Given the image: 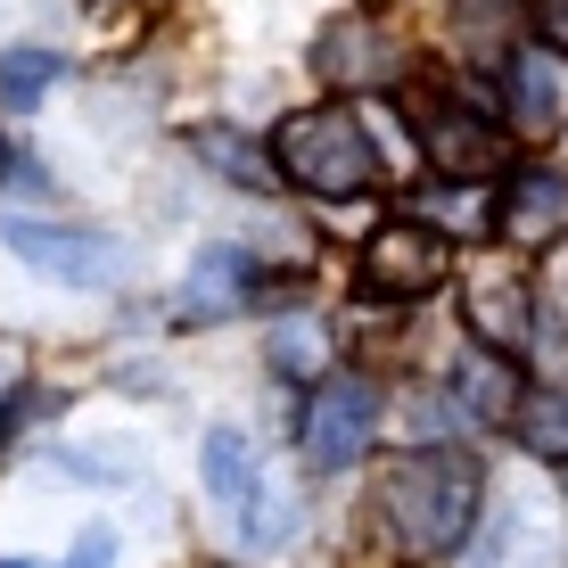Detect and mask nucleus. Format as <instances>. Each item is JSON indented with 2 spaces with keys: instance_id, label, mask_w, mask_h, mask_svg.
Wrapping results in <instances>:
<instances>
[{
  "instance_id": "ddd939ff",
  "label": "nucleus",
  "mask_w": 568,
  "mask_h": 568,
  "mask_svg": "<svg viewBox=\"0 0 568 568\" xmlns=\"http://www.w3.org/2000/svg\"><path fill=\"white\" fill-rule=\"evenodd\" d=\"M264 363L281 371V379L313 387L329 371V322H322V313H272V322H264Z\"/></svg>"
},
{
  "instance_id": "4be33fe9",
  "label": "nucleus",
  "mask_w": 568,
  "mask_h": 568,
  "mask_svg": "<svg viewBox=\"0 0 568 568\" xmlns=\"http://www.w3.org/2000/svg\"><path fill=\"white\" fill-rule=\"evenodd\" d=\"M108 560H115V544L100 536V527H91V536H83V544L67 552V568H108Z\"/></svg>"
},
{
  "instance_id": "9d476101",
  "label": "nucleus",
  "mask_w": 568,
  "mask_h": 568,
  "mask_svg": "<svg viewBox=\"0 0 568 568\" xmlns=\"http://www.w3.org/2000/svg\"><path fill=\"white\" fill-rule=\"evenodd\" d=\"M256 288H264V272L247 247H199L182 272V322H231V313H247L256 305Z\"/></svg>"
},
{
  "instance_id": "20e7f679",
  "label": "nucleus",
  "mask_w": 568,
  "mask_h": 568,
  "mask_svg": "<svg viewBox=\"0 0 568 568\" xmlns=\"http://www.w3.org/2000/svg\"><path fill=\"white\" fill-rule=\"evenodd\" d=\"M454 281V240L437 223H379L355 256V288L363 297H387V305H420Z\"/></svg>"
},
{
  "instance_id": "6ab92c4d",
  "label": "nucleus",
  "mask_w": 568,
  "mask_h": 568,
  "mask_svg": "<svg viewBox=\"0 0 568 568\" xmlns=\"http://www.w3.org/2000/svg\"><path fill=\"white\" fill-rule=\"evenodd\" d=\"M288 536H297V511H288L272 486H256V495L240 503V544H256V552H281Z\"/></svg>"
},
{
  "instance_id": "0eeeda50",
  "label": "nucleus",
  "mask_w": 568,
  "mask_h": 568,
  "mask_svg": "<svg viewBox=\"0 0 568 568\" xmlns=\"http://www.w3.org/2000/svg\"><path fill=\"white\" fill-rule=\"evenodd\" d=\"M495 240L511 256H544L568 240V173L560 165H519L495 199Z\"/></svg>"
},
{
  "instance_id": "6e6552de",
  "label": "nucleus",
  "mask_w": 568,
  "mask_h": 568,
  "mask_svg": "<svg viewBox=\"0 0 568 568\" xmlns=\"http://www.w3.org/2000/svg\"><path fill=\"white\" fill-rule=\"evenodd\" d=\"M527 256H486V264H469V338L478 346H495V355H519L527 338H536V297H527Z\"/></svg>"
},
{
  "instance_id": "39448f33",
  "label": "nucleus",
  "mask_w": 568,
  "mask_h": 568,
  "mask_svg": "<svg viewBox=\"0 0 568 568\" xmlns=\"http://www.w3.org/2000/svg\"><path fill=\"white\" fill-rule=\"evenodd\" d=\"M413 132H420V156L445 173V182H486V173H511V132L486 124L469 100L420 91V100H413Z\"/></svg>"
},
{
  "instance_id": "f3484780",
  "label": "nucleus",
  "mask_w": 568,
  "mask_h": 568,
  "mask_svg": "<svg viewBox=\"0 0 568 568\" xmlns=\"http://www.w3.org/2000/svg\"><path fill=\"white\" fill-rule=\"evenodd\" d=\"M58 74H67V58L58 50H42V42H26V50H9L0 58V108H42V91L58 83Z\"/></svg>"
},
{
  "instance_id": "1a4fd4ad",
  "label": "nucleus",
  "mask_w": 568,
  "mask_h": 568,
  "mask_svg": "<svg viewBox=\"0 0 568 568\" xmlns=\"http://www.w3.org/2000/svg\"><path fill=\"white\" fill-rule=\"evenodd\" d=\"M313 74L329 91H379L396 74V42H387L379 17H329L322 42H313Z\"/></svg>"
},
{
  "instance_id": "393cba45",
  "label": "nucleus",
  "mask_w": 568,
  "mask_h": 568,
  "mask_svg": "<svg viewBox=\"0 0 568 568\" xmlns=\"http://www.w3.org/2000/svg\"><path fill=\"white\" fill-rule=\"evenodd\" d=\"M0 568H33V560H0Z\"/></svg>"
},
{
  "instance_id": "aec40b11",
  "label": "nucleus",
  "mask_w": 568,
  "mask_h": 568,
  "mask_svg": "<svg viewBox=\"0 0 568 568\" xmlns=\"http://www.w3.org/2000/svg\"><path fill=\"white\" fill-rule=\"evenodd\" d=\"M58 469H67V478H91V486H124V478H141V454H132V445H67Z\"/></svg>"
},
{
  "instance_id": "dca6fc26",
  "label": "nucleus",
  "mask_w": 568,
  "mask_h": 568,
  "mask_svg": "<svg viewBox=\"0 0 568 568\" xmlns=\"http://www.w3.org/2000/svg\"><path fill=\"white\" fill-rule=\"evenodd\" d=\"M511 428L536 462H568V387H519Z\"/></svg>"
},
{
  "instance_id": "5701e85b",
  "label": "nucleus",
  "mask_w": 568,
  "mask_h": 568,
  "mask_svg": "<svg viewBox=\"0 0 568 568\" xmlns=\"http://www.w3.org/2000/svg\"><path fill=\"white\" fill-rule=\"evenodd\" d=\"M503 9V0H469V17H495Z\"/></svg>"
},
{
  "instance_id": "f257e3e1",
  "label": "nucleus",
  "mask_w": 568,
  "mask_h": 568,
  "mask_svg": "<svg viewBox=\"0 0 568 568\" xmlns=\"http://www.w3.org/2000/svg\"><path fill=\"white\" fill-rule=\"evenodd\" d=\"M478 462L462 454V445H413V454H396L379 469V527L396 536V552L413 560H454L469 536H478Z\"/></svg>"
},
{
  "instance_id": "f8f14e48",
  "label": "nucleus",
  "mask_w": 568,
  "mask_h": 568,
  "mask_svg": "<svg viewBox=\"0 0 568 568\" xmlns=\"http://www.w3.org/2000/svg\"><path fill=\"white\" fill-rule=\"evenodd\" d=\"M445 387H454V404H462L469 420H486V428H511V413H519V371H511V355H495V346H478V338L454 355Z\"/></svg>"
},
{
  "instance_id": "2eb2a0df",
  "label": "nucleus",
  "mask_w": 568,
  "mask_h": 568,
  "mask_svg": "<svg viewBox=\"0 0 568 568\" xmlns=\"http://www.w3.org/2000/svg\"><path fill=\"white\" fill-rule=\"evenodd\" d=\"M190 149H199L231 190H272V173H281L256 141H247V132H231V124H199V132H190Z\"/></svg>"
},
{
  "instance_id": "423d86ee",
  "label": "nucleus",
  "mask_w": 568,
  "mask_h": 568,
  "mask_svg": "<svg viewBox=\"0 0 568 568\" xmlns=\"http://www.w3.org/2000/svg\"><path fill=\"white\" fill-rule=\"evenodd\" d=\"M305 462L313 469H355L379 437V387L371 379H346V371H322L305 387Z\"/></svg>"
},
{
  "instance_id": "9b49d317",
  "label": "nucleus",
  "mask_w": 568,
  "mask_h": 568,
  "mask_svg": "<svg viewBox=\"0 0 568 568\" xmlns=\"http://www.w3.org/2000/svg\"><path fill=\"white\" fill-rule=\"evenodd\" d=\"M503 108H511V124L527 141H552L560 115H568V83H560V58L552 50H511V67H503Z\"/></svg>"
},
{
  "instance_id": "412c9836",
  "label": "nucleus",
  "mask_w": 568,
  "mask_h": 568,
  "mask_svg": "<svg viewBox=\"0 0 568 568\" xmlns=\"http://www.w3.org/2000/svg\"><path fill=\"white\" fill-rule=\"evenodd\" d=\"M527 26L552 58H568V0H527Z\"/></svg>"
},
{
  "instance_id": "b1692460",
  "label": "nucleus",
  "mask_w": 568,
  "mask_h": 568,
  "mask_svg": "<svg viewBox=\"0 0 568 568\" xmlns=\"http://www.w3.org/2000/svg\"><path fill=\"white\" fill-rule=\"evenodd\" d=\"M9 173H17V165H9V149H0V190H9Z\"/></svg>"
},
{
  "instance_id": "4468645a",
  "label": "nucleus",
  "mask_w": 568,
  "mask_h": 568,
  "mask_svg": "<svg viewBox=\"0 0 568 568\" xmlns=\"http://www.w3.org/2000/svg\"><path fill=\"white\" fill-rule=\"evenodd\" d=\"M199 469H206V495L231 503V511H240V503L264 486V462H256V437H247V428H206Z\"/></svg>"
},
{
  "instance_id": "f03ea898",
  "label": "nucleus",
  "mask_w": 568,
  "mask_h": 568,
  "mask_svg": "<svg viewBox=\"0 0 568 568\" xmlns=\"http://www.w3.org/2000/svg\"><path fill=\"white\" fill-rule=\"evenodd\" d=\"M272 165L281 182H297L305 199H363L379 182V149H371L355 108H297L272 132Z\"/></svg>"
},
{
  "instance_id": "7ed1b4c3",
  "label": "nucleus",
  "mask_w": 568,
  "mask_h": 568,
  "mask_svg": "<svg viewBox=\"0 0 568 568\" xmlns=\"http://www.w3.org/2000/svg\"><path fill=\"white\" fill-rule=\"evenodd\" d=\"M0 247H9L26 272L58 281V288H115V281H132V247L108 240V231H83V223H33V214H9V223H0Z\"/></svg>"
},
{
  "instance_id": "a211bd4d",
  "label": "nucleus",
  "mask_w": 568,
  "mask_h": 568,
  "mask_svg": "<svg viewBox=\"0 0 568 568\" xmlns=\"http://www.w3.org/2000/svg\"><path fill=\"white\" fill-rule=\"evenodd\" d=\"M478 568H552V544H544V527L536 519H503L495 527V544H486V552H478Z\"/></svg>"
}]
</instances>
